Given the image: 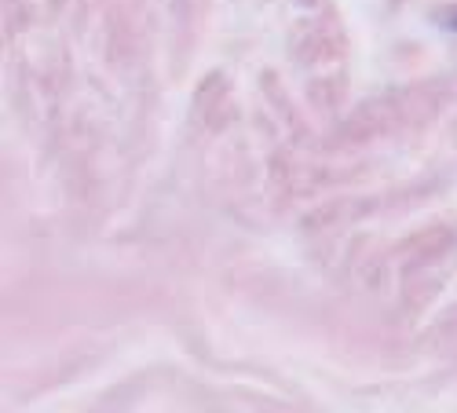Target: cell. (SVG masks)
Instances as JSON below:
<instances>
[{
    "label": "cell",
    "instance_id": "1",
    "mask_svg": "<svg viewBox=\"0 0 457 413\" xmlns=\"http://www.w3.org/2000/svg\"><path fill=\"white\" fill-rule=\"evenodd\" d=\"M450 26H453V29H457V15H453V19H450Z\"/></svg>",
    "mask_w": 457,
    "mask_h": 413
}]
</instances>
